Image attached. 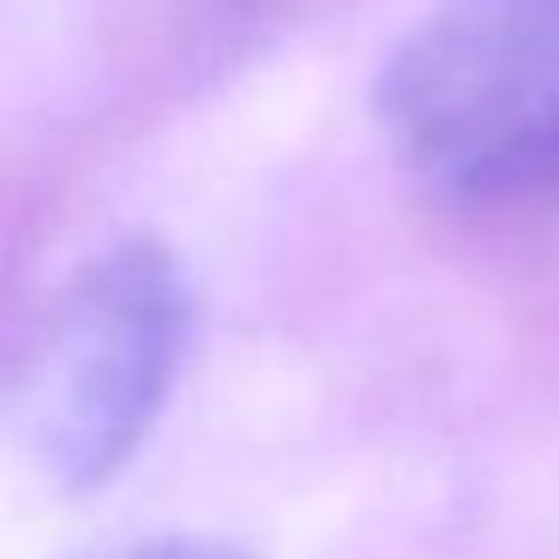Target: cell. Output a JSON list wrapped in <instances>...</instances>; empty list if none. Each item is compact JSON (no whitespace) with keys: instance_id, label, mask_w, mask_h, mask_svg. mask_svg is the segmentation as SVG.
<instances>
[{"instance_id":"6da1fadb","label":"cell","mask_w":559,"mask_h":559,"mask_svg":"<svg viewBox=\"0 0 559 559\" xmlns=\"http://www.w3.org/2000/svg\"><path fill=\"white\" fill-rule=\"evenodd\" d=\"M379 127L457 205L559 187V0H439L379 73Z\"/></svg>"},{"instance_id":"7a4b0ae2","label":"cell","mask_w":559,"mask_h":559,"mask_svg":"<svg viewBox=\"0 0 559 559\" xmlns=\"http://www.w3.org/2000/svg\"><path fill=\"white\" fill-rule=\"evenodd\" d=\"M193 337V289L163 241L97 253L55 301L25 373V445L55 487L115 481L157 427Z\"/></svg>"},{"instance_id":"3957f363","label":"cell","mask_w":559,"mask_h":559,"mask_svg":"<svg viewBox=\"0 0 559 559\" xmlns=\"http://www.w3.org/2000/svg\"><path fill=\"white\" fill-rule=\"evenodd\" d=\"M109 559H253L229 542H199V535H169V542H145V547H127V554Z\"/></svg>"}]
</instances>
